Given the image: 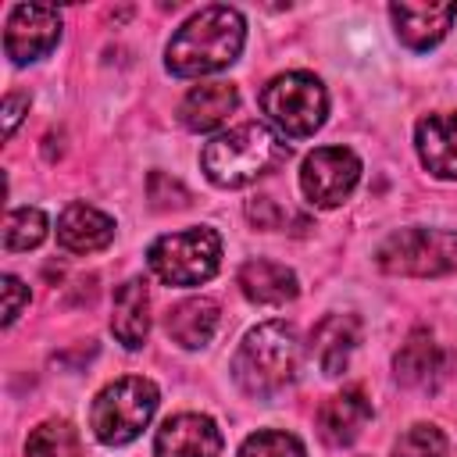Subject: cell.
I'll return each mask as SVG.
<instances>
[{"label": "cell", "instance_id": "e0dca14e", "mask_svg": "<svg viewBox=\"0 0 457 457\" xmlns=\"http://www.w3.org/2000/svg\"><path fill=\"white\" fill-rule=\"evenodd\" d=\"M114 239V221L89 207V204H68L57 218V243L68 253H96Z\"/></svg>", "mask_w": 457, "mask_h": 457}, {"label": "cell", "instance_id": "277c9868", "mask_svg": "<svg viewBox=\"0 0 457 457\" xmlns=\"http://www.w3.org/2000/svg\"><path fill=\"white\" fill-rule=\"evenodd\" d=\"M157 386L143 375H125L111 386H104L93 400V411H89V428L100 443L107 446H125L132 443L154 418L157 411Z\"/></svg>", "mask_w": 457, "mask_h": 457}, {"label": "cell", "instance_id": "83f0119b", "mask_svg": "<svg viewBox=\"0 0 457 457\" xmlns=\"http://www.w3.org/2000/svg\"><path fill=\"white\" fill-rule=\"evenodd\" d=\"M21 111H29V96L25 93H7L4 96V136L11 139L18 121H21Z\"/></svg>", "mask_w": 457, "mask_h": 457}, {"label": "cell", "instance_id": "ac0fdd59", "mask_svg": "<svg viewBox=\"0 0 457 457\" xmlns=\"http://www.w3.org/2000/svg\"><path fill=\"white\" fill-rule=\"evenodd\" d=\"M239 289L250 303H261V307H282L289 303L296 293H300V282L293 275V268L278 264V261H268V257H257V261H246L243 271H239Z\"/></svg>", "mask_w": 457, "mask_h": 457}, {"label": "cell", "instance_id": "9c48e42d", "mask_svg": "<svg viewBox=\"0 0 457 457\" xmlns=\"http://www.w3.org/2000/svg\"><path fill=\"white\" fill-rule=\"evenodd\" d=\"M61 39V14L46 4H18L4 25V54L14 64H29L46 57Z\"/></svg>", "mask_w": 457, "mask_h": 457}, {"label": "cell", "instance_id": "30bf717a", "mask_svg": "<svg viewBox=\"0 0 457 457\" xmlns=\"http://www.w3.org/2000/svg\"><path fill=\"white\" fill-rule=\"evenodd\" d=\"M446 368H450V357H446V350L436 343V336L428 328H414L407 336V343L393 357L396 382L411 386V389H436L446 378Z\"/></svg>", "mask_w": 457, "mask_h": 457}, {"label": "cell", "instance_id": "7402d4cb", "mask_svg": "<svg viewBox=\"0 0 457 457\" xmlns=\"http://www.w3.org/2000/svg\"><path fill=\"white\" fill-rule=\"evenodd\" d=\"M46 239V214L39 207H18L4 221V250H32Z\"/></svg>", "mask_w": 457, "mask_h": 457}, {"label": "cell", "instance_id": "5bb4252c", "mask_svg": "<svg viewBox=\"0 0 457 457\" xmlns=\"http://www.w3.org/2000/svg\"><path fill=\"white\" fill-rule=\"evenodd\" d=\"M371 418V400L361 386H346L343 393L328 396L318 411V432L328 446H350L361 428L368 425Z\"/></svg>", "mask_w": 457, "mask_h": 457}, {"label": "cell", "instance_id": "6da1fadb", "mask_svg": "<svg viewBox=\"0 0 457 457\" xmlns=\"http://www.w3.org/2000/svg\"><path fill=\"white\" fill-rule=\"evenodd\" d=\"M246 43V25L236 7L211 4L196 11L168 43L164 64L179 79H196L228 68Z\"/></svg>", "mask_w": 457, "mask_h": 457}, {"label": "cell", "instance_id": "3957f363", "mask_svg": "<svg viewBox=\"0 0 457 457\" xmlns=\"http://www.w3.org/2000/svg\"><path fill=\"white\" fill-rule=\"evenodd\" d=\"M289 146L261 121H246L239 129H228L221 136H214L204 154H200V164H204V175L221 186V189H239V186H250L257 182L261 175L275 171L282 161H286Z\"/></svg>", "mask_w": 457, "mask_h": 457}, {"label": "cell", "instance_id": "4fadbf2b", "mask_svg": "<svg viewBox=\"0 0 457 457\" xmlns=\"http://www.w3.org/2000/svg\"><path fill=\"white\" fill-rule=\"evenodd\" d=\"M357 343H361V318L357 314H325L311 328V353L328 378L346 371Z\"/></svg>", "mask_w": 457, "mask_h": 457}, {"label": "cell", "instance_id": "8fae6325", "mask_svg": "<svg viewBox=\"0 0 457 457\" xmlns=\"http://www.w3.org/2000/svg\"><path fill=\"white\" fill-rule=\"evenodd\" d=\"M157 457H218L221 432L207 414H175L157 428Z\"/></svg>", "mask_w": 457, "mask_h": 457}, {"label": "cell", "instance_id": "2e32d148", "mask_svg": "<svg viewBox=\"0 0 457 457\" xmlns=\"http://www.w3.org/2000/svg\"><path fill=\"white\" fill-rule=\"evenodd\" d=\"M239 107V89L232 82H204L186 93L179 104V118L189 132H211L228 121V114Z\"/></svg>", "mask_w": 457, "mask_h": 457}, {"label": "cell", "instance_id": "5b68a950", "mask_svg": "<svg viewBox=\"0 0 457 457\" xmlns=\"http://www.w3.org/2000/svg\"><path fill=\"white\" fill-rule=\"evenodd\" d=\"M261 111L286 139H307L325 125L328 93L311 71H286L264 86Z\"/></svg>", "mask_w": 457, "mask_h": 457}, {"label": "cell", "instance_id": "44dd1931", "mask_svg": "<svg viewBox=\"0 0 457 457\" xmlns=\"http://www.w3.org/2000/svg\"><path fill=\"white\" fill-rule=\"evenodd\" d=\"M25 457H82L79 432L68 421H43L29 432Z\"/></svg>", "mask_w": 457, "mask_h": 457}, {"label": "cell", "instance_id": "52a82bcc", "mask_svg": "<svg viewBox=\"0 0 457 457\" xmlns=\"http://www.w3.org/2000/svg\"><path fill=\"white\" fill-rule=\"evenodd\" d=\"M375 261L389 275L411 278H436L457 271V232L450 228H400L382 239Z\"/></svg>", "mask_w": 457, "mask_h": 457}, {"label": "cell", "instance_id": "cb8c5ba5", "mask_svg": "<svg viewBox=\"0 0 457 457\" xmlns=\"http://www.w3.org/2000/svg\"><path fill=\"white\" fill-rule=\"evenodd\" d=\"M393 457H446V436L436 425L418 421L396 439Z\"/></svg>", "mask_w": 457, "mask_h": 457}, {"label": "cell", "instance_id": "4316f807", "mask_svg": "<svg viewBox=\"0 0 457 457\" xmlns=\"http://www.w3.org/2000/svg\"><path fill=\"white\" fill-rule=\"evenodd\" d=\"M0 286H4V325H11L21 314V307L29 303V286L18 275H4Z\"/></svg>", "mask_w": 457, "mask_h": 457}, {"label": "cell", "instance_id": "603a6c76", "mask_svg": "<svg viewBox=\"0 0 457 457\" xmlns=\"http://www.w3.org/2000/svg\"><path fill=\"white\" fill-rule=\"evenodd\" d=\"M239 457H307L303 443L293 432H278V428H261L253 436L243 439Z\"/></svg>", "mask_w": 457, "mask_h": 457}, {"label": "cell", "instance_id": "484cf974", "mask_svg": "<svg viewBox=\"0 0 457 457\" xmlns=\"http://www.w3.org/2000/svg\"><path fill=\"white\" fill-rule=\"evenodd\" d=\"M246 218H250L257 228H264V232L282 228V225H286V211H282L271 196H253V200L246 204Z\"/></svg>", "mask_w": 457, "mask_h": 457}, {"label": "cell", "instance_id": "d4e9b609", "mask_svg": "<svg viewBox=\"0 0 457 457\" xmlns=\"http://www.w3.org/2000/svg\"><path fill=\"white\" fill-rule=\"evenodd\" d=\"M146 193H150V204H154L157 211H171V207H186V204H189L186 186L175 182V179H168L164 171H154V175H150Z\"/></svg>", "mask_w": 457, "mask_h": 457}, {"label": "cell", "instance_id": "8992f818", "mask_svg": "<svg viewBox=\"0 0 457 457\" xmlns=\"http://www.w3.org/2000/svg\"><path fill=\"white\" fill-rule=\"evenodd\" d=\"M146 261H150V271L168 286H200L214 278L221 264V239L207 225L168 232L150 243Z\"/></svg>", "mask_w": 457, "mask_h": 457}, {"label": "cell", "instance_id": "9a60e30c", "mask_svg": "<svg viewBox=\"0 0 457 457\" xmlns=\"http://www.w3.org/2000/svg\"><path fill=\"white\" fill-rule=\"evenodd\" d=\"M414 146L436 179H457V114H425L414 129Z\"/></svg>", "mask_w": 457, "mask_h": 457}, {"label": "cell", "instance_id": "7c38bea8", "mask_svg": "<svg viewBox=\"0 0 457 457\" xmlns=\"http://www.w3.org/2000/svg\"><path fill=\"white\" fill-rule=\"evenodd\" d=\"M389 18H393V29H396L403 46L428 50L450 32V25L457 18V4H411V0H400V4L389 7Z\"/></svg>", "mask_w": 457, "mask_h": 457}, {"label": "cell", "instance_id": "d6986e66", "mask_svg": "<svg viewBox=\"0 0 457 457\" xmlns=\"http://www.w3.org/2000/svg\"><path fill=\"white\" fill-rule=\"evenodd\" d=\"M111 332L118 336L121 346L139 350L146 332H150V289L143 278H129L114 293V314H111Z\"/></svg>", "mask_w": 457, "mask_h": 457}, {"label": "cell", "instance_id": "7a4b0ae2", "mask_svg": "<svg viewBox=\"0 0 457 457\" xmlns=\"http://www.w3.org/2000/svg\"><path fill=\"white\" fill-rule=\"evenodd\" d=\"M300 371V339L286 321H264L250 328L232 357V378L246 396L271 400Z\"/></svg>", "mask_w": 457, "mask_h": 457}, {"label": "cell", "instance_id": "ba28073f", "mask_svg": "<svg viewBox=\"0 0 457 457\" xmlns=\"http://www.w3.org/2000/svg\"><path fill=\"white\" fill-rule=\"evenodd\" d=\"M361 179V161L346 146H318L303 157L300 168V189L318 207H339Z\"/></svg>", "mask_w": 457, "mask_h": 457}, {"label": "cell", "instance_id": "ffe728a7", "mask_svg": "<svg viewBox=\"0 0 457 457\" xmlns=\"http://www.w3.org/2000/svg\"><path fill=\"white\" fill-rule=\"evenodd\" d=\"M164 328L182 350H200L211 343V336L218 328V303L211 296H189L168 311Z\"/></svg>", "mask_w": 457, "mask_h": 457}]
</instances>
